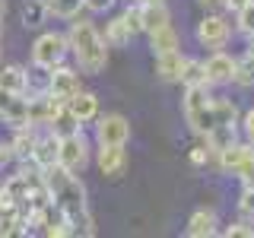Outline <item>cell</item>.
<instances>
[{"label": "cell", "mask_w": 254, "mask_h": 238, "mask_svg": "<svg viewBox=\"0 0 254 238\" xmlns=\"http://www.w3.org/2000/svg\"><path fill=\"white\" fill-rule=\"evenodd\" d=\"M45 184H48V194H51V200L64 210V216L70 219V226H73V235H92L95 226H92V216H89V203H86V187L83 181L76 178L73 172L61 169V165H54V169L45 172Z\"/></svg>", "instance_id": "6da1fadb"}, {"label": "cell", "mask_w": 254, "mask_h": 238, "mask_svg": "<svg viewBox=\"0 0 254 238\" xmlns=\"http://www.w3.org/2000/svg\"><path fill=\"white\" fill-rule=\"evenodd\" d=\"M70 38V51H73V58L79 63V70L83 73H102L108 63V42L105 35H99V29L92 26V22L79 19L70 26L67 32Z\"/></svg>", "instance_id": "7a4b0ae2"}, {"label": "cell", "mask_w": 254, "mask_h": 238, "mask_svg": "<svg viewBox=\"0 0 254 238\" xmlns=\"http://www.w3.org/2000/svg\"><path fill=\"white\" fill-rule=\"evenodd\" d=\"M181 108H185V118L190 124V130L206 137V133L216 130V99L210 95L206 86H188L185 99H181Z\"/></svg>", "instance_id": "3957f363"}, {"label": "cell", "mask_w": 254, "mask_h": 238, "mask_svg": "<svg viewBox=\"0 0 254 238\" xmlns=\"http://www.w3.org/2000/svg\"><path fill=\"white\" fill-rule=\"evenodd\" d=\"M67 51H70L67 35H61V32H45V35H38L35 45H32V63H35V67H45V70H54V67L64 63Z\"/></svg>", "instance_id": "277c9868"}, {"label": "cell", "mask_w": 254, "mask_h": 238, "mask_svg": "<svg viewBox=\"0 0 254 238\" xmlns=\"http://www.w3.org/2000/svg\"><path fill=\"white\" fill-rule=\"evenodd\" d=\"M58 165L67 172L79 175L89 165V143H86L83 130L79 133H70V137H61V156H58Z\"/></svg>", "instance_id": "5b68a950"}, {"label": "cell", "mask_w": 254, "mask_h": 238, "mask_svg": "<svg viewBox=\"0 0 254 238\" xmlns=\"http://www.w3.org/2000/svg\"><path fill=\"white\" fill-rule=\"evenodd\" d=\"M95 137H99V146H127L130 124H127L124 115H105L95 124Z\"/></svg>", "instance_id": "8992f818"}, {"label": "cell", "mask_w": 254, "mask_h": 238, "mask_svg": "<svg viewBox=\"0 0 254 238\" xmlns=\"http://www.w3.org/2000/svg\"><path fill=\"white\" fill-rule=\"evenodd\" d=\"M229 35H232V26H229L222 16H203V19L197 22V42L203 48H210V51H219V48L229 42Z\"/></svg>", "instance_id": "52a82bcc"}, {"label": "cell", "mask_w": 254, "mask_h": 238, "mask_svg": "<svg viewBox=\"0 0 254 238\" xmlns=\"http://www.w3.org/2000/svg\"><path fill=\"white\" fill-rule=\"evenodd\" d=\"M254 159V143H232V146H226L222 153H216V162H219V169L226 172V175H238Z\"/></svg>", "instance_id": "ba28073f"}, {"label": "cell", "mask_w": 254, "mask_h": 238, "mask_svg": "<svg viewBox=\"0 0 254 238\" xmlns=\"http://www.w3.org/2000/svg\"><path fill=\"white\" fill-rule=\"evenodd\" d=\"M58 156H61V137L45 127V133L35 143V153H32V165H35V169H42V172H48V169H54V165H58Z\"/></svg>", "instance_id": "9c48e42d"}, {"label": "cell", "mask_w": 254, "mask_h": 238, "mask_svg": "<svg viewBox=\"0 0 254 238\" xmlns=\"http://www.w3.org/2000/svg\"><path fill=\"white\" fill-rule=\"evenodd\" d=\"M79 92V76L67 67H54L51 70V83H48V95L58 102H70Z\"/></svg>", "instance_id": "30bf717a"}, {"label": "cell", "mask_w": 254, "mask_h": 238, "mask_svg": "<svg viewBox=\"0 0 254 238\" xmlns=\"http://www.w3.org/2000/svg\"><path fill=\"white\" fill-rule=\"evenodd\" d=\"M42 127L35 124H26V127H13V140H10V149L16 159H22V162H32V153H35V143L42 137Z\"/></svg>", "instance_id": "8fae6325"}, {"label": "cell", "mask_w": 254, "mask_h": 238, "mask_svg": "<svg viewBox=\"0 0 254 238\" xmlns=\"http://www.w3.org/2000/svg\"><path fill=\"white\" fill-rule=\"evenodd\" d=\"M203 63H206V76H210V83H232V79H235V58L226 54L222 48L213 51Z\"/></svg>", "instance_id": "7c38bea8"}, {"label": "cell", "mask_w": 254, "mask_h": 238, "mask_svg": "<svg viewBox=\"0 0 254 238\" xmlns=\"http://www.w3.org/2000/svg\"><path fill=\"white\" fill-rule=\"evenodd\" d=\"M99 172L105 178H121L127 172V149L124 146H102L99 149Z\"/></svg>", "instance_id": "4fadbf2b"}, {"label": "cell", "mask_w": 254, "mask_h": 238, "mask_svg": "<svg viewBox=\"0 0 254 238\" xmlns=\"http://www.w3.org/2000/svg\"><path fill=\"white\" fill-rule=\"evenodd\" d=\"M48 130L58 133V137H70V133H79V130H83V121H79L73 111H70L67 102H61L58 111H54V118L48 121Z\"/></svg>", "instance_id": "5bb4252c"}, {"label": "cell", "mask_w": 254, "mask_h": 238, "mask_svg": "<svg viewBox=\"0 0 254 238\" xmlns=\"http://www.w3.org/2000/svg\"><path fill=\"white\" fill-rule=\"evenodd\" d=\"M185 60L181 51H169V54H156V73L165 83H181V70H185Z\"/></svg>", "instance_id": "9a60e30c"}, {"label": "cell", "mask_w": 254, "mask_h": 238, "mask_svg": "<svg viewBox=\"0 0 254 238\" xmlns=\"http://www.w3.org/2000/svg\"><path fill=\"white\" fill-rule=\"evenodd\" d=\"M185 232L190 238H210V235H216L219 229H216V213L213 210H194L190 213V219H188V226H185Z\"/></svg>", "instance_id": "2e32d148"}, {"label": "cell", "mask_w": 254, "mask_h": 238, "mask_svg": "<svg viewBox=\"0 0 254 238\" xmlns=\"http://www.w3.org/2000/svg\"><path fill=\"white\" fill-rule=\"evenodd\" d=\"M140 6H143V32H146V35L172 22V13H169V6H165V0H156V3H140Z\"/></svg>", "instance_id": "e0dca14e"}, {"label": "cell", "mask_w": 254, "mask_h": 238, "mask_svg": "<svg viewBox=\"0 0 254 238\" xmlns=\"http://www.w3.org/2000/svg\"><path fill=\"white\" fill-rule=\"evenodd\" d=\"M67 105H70V111H73V115H76L83 124H89V121H95V118H99V99H95L92 92H83V89H79L73 99L67 102Z\"/></svg>", "instance_id": "ac0fdd59"}, {"label": "cell", "mask_w": 254, "mask_h": 238, "mask_svg": "<svg viewBox=\"0 0 254 238\" xmlns=\"http://www.w3.org/2000/svg\"><path fill=\"white\" fill-rule=\"evenodd\" d=\"M149 45H153V54H169V51H178L181 48V38H178V32H175V26L169 22V26L149 32Z\"/></svg>", "instance_id": "d6986e66"}, {"label": "cell", "mask_w": 254, "mask_h": 238, "mask_svg": "<svg viewBox=\"0 0 254 238\" xmlns=\"http://www.w3.org/2000/svg\"><path fill=\"white\" fill-rule=\"evenodd\" d=\"M130 38H133V29L127 26L124 16H115V19L105 22V42H108V48H124V45H130Z\"/></svg>", "instance_id": "ffe728a7"}, {"label": "cell", "mask_w": 254, "mask_h": 238, "mask_svg": "<svg viewBox=\"0 0 254 238\" xmlns=\"http://www.w3.org/2000/svg\"><path fill=\"white\" fill-rule=\"evenodd\" d=\"M26 86H29V70L16 67V63H6V67H0V89L26 92Z\"/></svg>", "instance_id": "44dd1931"}, {"label": "cell", "mask_w": 254, "mask_h": 238, "mask_svg": "<svg viewBox=\"0 0 254 238\" xmlns=\"http://www.w3.org/2000/svg\"><path fill=\"white\" fill-rule=\"evenodd\" d=\"M48 16H51L48 0H26V3H22V26L26 29H42Z\"/></svg>", "instance_id": "7402d4cb"}, {"label": "cell", "mask_w": 254, "mask_h": 238, "mask_svg": "<svg viewBox=\"0 0 254 238\" xmlns=\"http://www.w3.org/2000/svg\"><path fill=\"white\" fill-rule=\"evenodd\" d=\"M181 86H210V76H206V63L203 60H185V70H181Z\"/></svg>", "instance_id": "603a6c76"}, {"label": "cell", "mask_w": 254, "mask_h": 238, "mask_svg": "<svg viewBox=\"0 0 254 238\" xmlns=\"http://www.w3.org/2000/svg\"><path fill=\"white\" fill-rule=\"evenodd\" d=\"M232 83H238L242 89H251L254 86V51L251 48L242 54V58H235V79Z\"/></svg>", "instance_id": "cb8c5ba5"}, {"label": "cell", "mask_w": 254, "mask_h": 238, "mask_svg": "<svg viewBox=\"0 0 254 238\" xmlns=\"http://www.w3.org/2000/svg\"><path fill=\"white\" fill-rule=\"evenodd\" d=\"M83 6H86V0H48V10L58 19H76Z\"/></svg>", "instance_id": "d4e9b609"}, {"label": "cell", "mask_w": 254, "mask_h": 238, "mask_svg": "<svg viewBox=\"0 0 254 238\" xmlns=\"http://www.w3.org/2000/svg\"><path fill=\"white\" fill-rule=\"evenodd\" d=\"M235 26H238V32H245V35L254 38V0L245 6V10L235 13Z\"/></svg>", "instance_id": "484cf974"}, {"label": "cell", "mask_w": 254, "mask_h": 238, "mask_svg": "<svg viewBox=\"0 0 254 238\" xmlns=\"http://www.w3.org/2000/svg\"><path fill=\"white\" fill-rule=\"evenodd\" d=\"M121 16H124V19H127V26L133 29V35H137V32H143V6H140V3L127 6V10H124Z\"/></svg>", "instance_id": "4316f807"}, {"label": "cell", "mask_w": 254, "mask_h": 238, "mask_svg": "<svg viewBox=\"0 0 254 238\" xmlns=\"http://www.w3.org/2000/svg\"><path fill=\"white\" fill-rule=\"evenodd\" d=\"M210 159H213L210 143H203V146H194V149H190V162H194V165H206Z\"/></svg>", "instance_id": "83f0119b"}, {"label": "cell", "mask_w": 254, "mask_h": 238, "mask_svg": "<svg viewBox=\"0 0 254 238\" xmlns=\"http://www.w3.org/2000/svg\"><path fill=\"white\" fill-rule=\"evenodd\" d=\"M238 178H242V187H245V190H254V159L245 165L242 172H238Z\"/></svg>", "instance_id": "f1b7e54d"}, {"label": "cell", "mask_w": 254, "mask_h": 238, "mask_svg": "<svg viewBox=\"0 0 254 238\" xmlns=\"http://www.w3.org/2000/svg\"><path fill=\"white\" fill-rule=\"evenodd\" d=\"M118 0H86V10L89 13H108Z\"/></svg>", "instance_id": "f546056e"}, {"label": "cell", "mask_w": 254, "mask_h": 238, "mask_svg": "<svg viewBox=\"0 0 254 238\" xmlns=\"http://www.w3.org/2000/svg\"><path fill=\"white\" fill-rule=\"evenodd\" d=\"M242 130H245V137L254 143V108L245 111V118H242Z\"/></svg>", "instance_id": "4dcf8cb0"}, {"label": "cell", "mask_w": 254, "mask_h": 238, "mask_svg": "<svg viewBox=\"0 0 254 238\" xmlns=\"http://www.w3.org/2000/svg\"><path fill=\"white\" fill-rule=\"evenodd\" d=\"M251 0H226V10H232V13H238V10H245Z\"/></svg>", "instance_id": "1f68e13d"}, {"label": "cell", "mask_w": 254, "mask_h": 238, "mask_svg": "<svg viewBox=\"0 0 254 238\" xmlns=\"http://www.w3.org/2000/svg\"><path fill=\"white\" fill-rule=\"evenodd\" d=\"M13 156V149L10 146H3V143H0V169H3V162H6V159H10Z\"/></svg>", "instance_id": "d6a6232c"}, {"label": "cell", "mask_w": 254, "mask_h": 238, "mask_svg": "<svg viewBox=\"0 0 254 238\" xmlns=\"http://www.w3.org/2000/svg\"><path fill=\"white\" fill-rule=\"evenodd\" d=\"M203 6H226V0H200Z\"/></svg>", "instance_id": "836d02e7"}, {"label": "cell", "mask_w": 254, "mask_h": 238, "mask_svg": "<svg viewBox=\"0 0 254 238\" xmlns=\"http://www.w3.org/2000/svg\"><path fill=\"white\" fill-rule=\"evenodd\" d=\"M0 19H3V0H0Z\"/></svg>", "instance_id": "e575fe53"}, {"label": "cell", "mask_w": 254, "mask_h": 238, "mask_svg": "<svg viewBox=\"0 0 254 238\" xmlns=\"http://www.w3.org/2000/svg\"><path fill=\"white\" fill-rule=\"evenodd\" d=\"M137 3H156V0H137Z\"/></svg>", "instance_id": "d590c367"}]
</instances>
